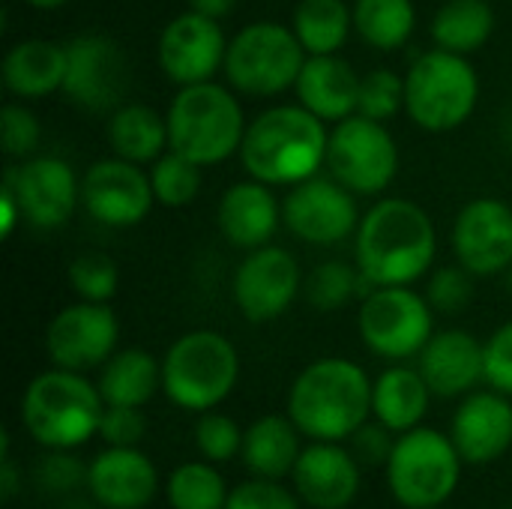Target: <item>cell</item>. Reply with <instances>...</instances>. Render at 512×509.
<instances>
[{"mask_svg":"<svg viewBox=\"0 0 512 509\" xmlns=\"http://www.w3.org/2000/svg\"><path fill=\"white\" fill-rule=\"evenodd\" d=\"M435 252V225L414 201L384 198L357 225V267L375 288L417 282L429 273Z\"/></svg>","mask_w":512,"mask_h":509,"instance_id":"cell-1","label":"cell"},{"mask_svg":"<svg viewBox=\"0 0 512 509\" xmlns=\"http://www.w3.org/2000/svg\"><path fill=\"white\" fill-rule=\"evenodd\" d=\"M288 417L309 441H351L372 417V381L345 357H321L294 378Z\"/></svg>","mask_w":512,"mask_h":509,"instance_id":"cell-2","label":"cell"},{"mask_svg":"<svg viewBox=\"0 0 512 509\" xmlns=\"http://www.w3.org/2000/svg\"><path fill=\"white\" fill-rule=\"evenodd\" d=\"M330 132L303 105H273L261 111L243 135L240 159L249 177L267 186H297L327 162Z\"/></svg>","mask_w":512,"mask_h":509,"instance_id":"cell-3","label":"cell"},{"mask_svg":"<svg viewBox=\"0 0 512 509\" xmlns=\"http://www.w3.org/2000/svg\"><path fill=\"white\" fill-rule=\"evenodd\" d=\"M105 399L84 372L48 369L36 375L21 399V423L45 450H75L99 435Z\"/></svg>","mask_w":512,"mask_h":509,"instance_id":"cell-4","label":"cell"},{"mask_svg":"<svg viewBox=\"0 0 512 509\" xmlns=\"http://www.w3.org/2000/svg\"><path fill=\"white\" fill-rule=\"evenodd\" d=\"M240 99L216 84L198 81L180 87L168 108V144L195 165H219L234 156L246 135Z\"/></svg>","mask_w":512,"mask_h":509,"instance_id":"cell-5","label":"cell"},{"mask_svg":"<svg viewBox=\"0 0 512 509\" xmlns=\"http://www.w3.org/2000/svg\"><path fill=\"white\" fill-rule=\"evenodd\" d=\"M240 378L234 342L216 330L183 333L162 357V393L183 411H216Z\"/></svg>","mask_w":512,"mask_h":509,"instance_id":"cell-6","label":"cell"},{"mask_svg":"<svg viewBox=\"0 0 512 509\" xmlns=\"http://www.w3.org/2000/svg\"><path fill=\"white\" fill-rule=\"evenodd\" d=\"M480 78L468 54L435 48L420 54L405 75V108L426 132H453L477 108Z\"/></svg>","mask_w":512,"mask_h":509,"instance_id":"cell-7","label":"cell"},{"mask_svg":"<svg viewBox=\"0 0 512 509\" xmlns=\"http://www.w3.org/2000/svg\"><path fill=\"white\" fill-rule=\"evenodd\" d=\"M462 465L456 444L450 435L417 426L396 438L387 468V486L396 504L405 509H435L444 507L459 483Z\"/></svg>","mask_w":512,"mask_h":509,"instance_id":"cell-8","label":"cell"},{"mask_svg":"<svg viewBox=\"0 0 512 509\" xmlns=\"http://www.w3.org/2000/svg\"><path fill=\"white\" fill-rule=\"evenodd\" d=\"M306 57L294 27L255 21L228 42L222 69L228 84L243 96H279L297 84Z\"/></svg>","mask_w":512,"mask_h":509,"instance_id":"cell-9","label":"cell"},{"mask_svg":"<svg viewBox=\"0 0 512 509\" xmlns=\"http://www.w3.org/2000/svg\"><path fill=\"white\" fill-rule=\"evenodd\" d=\"M432 303L408 285L372 288L360 306V336L384 360L417 357L435 336Z\"/></svg>","mask_w":512,"mask_h":509,"instance_id":"cell-10","label":"cell"},{"mask_svg":"<svg viewBox=\"0 0 512 509\" xmlns=\"http://www.w3.org/2000/svg\"><path fill=\"white\" fill-rule=\"evenodd\" d=\"M327 168L354 195H378L396 180L399 171L396 138L381 120L351 114L330 132Z\"/></svg>","mask_w":512,"mask_h":509,"instance_id":"cell-11","label":"cell"},{"mask_svg":"<svg viewBox=\"0 0 512 509\" xmlns=\"http://www.w3.org/2000/svg\"><path fill=\"white\" fill-rule=\"evenodd\" d=\"M132 84L126 51L105 33H81L66 42L63 93L87 111L120 108Z\"/></svg>","mask_w":512,"mask_h":509,"instance_id":"cell-12","label":"cell"},{"mask_svg":"<svg viewBox=\"0 0 512 509\" xmlns=\"http://www.w3.org/2000/svg\"><path fill=\"white\" fill-rule=\"evenodd\" d=\"M120 324L108 303H72L60 309L45 330V351L57 369L90 372L102 369L117 351Z\"/></svg>","mask_w":512,"mask_h":509,"instance_id":"cell-13","label":"cell"},{"mask_svg":"<svg viewBox=\"0 0 512 509\" xmlns=\"http://www.w3.org/2000/svg\"><path fill=\"white\" fill-rule=\"evenodd\" d=\"M282 222L303 243L336 246L345 237L357 234L360 210L354 192L342 186L336 177H309L291 186L282 204Z\"/></svg>","mask_w":512,"mask_h":509,"instance_id":"cell-14","label":"cell"},{"mask_svg":"<svg viewBox=\"0 0 512 509\" xmlns=\"http://www.w3.org/2000/svg\"><path fill=\"white\" fill-rule=\"evenodd\" d=\"M303 291L297 258L282 246L252 249L234 273L231 294L237 309L252 324L276 321Z\"/></svg>","mask_w":512,"mask_h":509,"instance_id":"cell-15","label":"cell"},{"mask_svg":"<svg viewBox=\"0 0 512 509\" xmlns=\"http://www.w3.org/2000/svg\"><path fill=\"white\" fill-rule=\"evenodd\" d=\"M81 204L96 222L108 228H132L144 222L156 204L150 171H141V165L120 156L99 159L84 171Z\"/></svg>","mask_w":512,"mask_h":509,"instance_id":"cell-16","label":"cell"},{"mask_svg":"<svg viewBox=\"0 0 512 509\" xmlns=\"http://www.w3.org/2000/svg\"><path fill=\"white\" fill-rule=\"evenodd\" d=\"M225 54H228V39L219 21L195 9L171 18L156 42L159 69L165 72V78H171L180 87L213 81L216 69L225 66Z\"/></svg>","mask_w":512,"mask_h":509,"instance_id":"cell-17","label":"cell"},{"mask_svg":"<svg viewBox=\"0 0 512 509\" xmlns=\"http://www.w3.org/2000/svg\"><path fill=\"white\" fill-rule=\"evenodd\" d=\"M3 186L15 192L24 219L45 231L66 225L81 201V183L75 171L57 156H33L18 168H9Z\"/></svg>","mask_w":512,"mask_h":509,"instance_id":"cell-18","label":"cell"},{"mask_svg":"<svg viewBox=\"0 0 512 509\" xmlns=\"http://www.w3.org/2000/svg\"><path fill=\"white\" fill-rule=\"evenodd\" d=\"M453 252L474 276H498L512 264V207L498 198H474L453 225Z\"/></svg>","mask_w":512,"mask_h":509,"instance_id":"cell-19","label":"cell"},{"mask_svg":"<svg viewBox=\"0 0 512 509\" xmlns=\"http://www.w3.org/2000/svg\"><path fill=\"white\" fill-rule=\"evenodd\" d=\"M294 492L312 509H345L360 495V459L339 441H312L303 447L294 474Z\"/></svg>","mask_w":512,"mask_h":509,"instance_id":"cell-20","label":"cell"},{"mask_svg":"<svg viewBox=\"0 0 512 509\" xmlns=\"http://www.w3.org/2000/svg\"><path fill=\"white\" fill-rule=\"evenodd\" d=\"M465 465H492L512 447V402L498 390L468 393L447 432Z\"/></svg>","mask_w":512,"mask_h":509,"instance_id":"cell-21","label":"cell"},{"mask_svg":"<svg viewBox=\"0 0 512 509\" xmlns=\"http://www.w3.org/2000/svg\"><path fill=\"white\" fill-rule=\"evenodd\" d=\"M87 489L102 509H144L159 495V471L138 447H105L87 465Z\"/></svg>","mask_w":512,"mask_h":509,"instance_id":"cell-22","label":"cell"},{"mask_svg":"<svg viewBox=\"0 0 512 509\" xmlns=\"http://www.w3.org/2000/svg\"><path fill=\"white\" fill-rule=\"evenodd\" d=\"M417 369L438 399L468 396L486 381V348L468 330H441L417 354Z\"/></svg>","mask_w":512,"mask_h":509,"instance_id":"cell-23","label":"cell"},{"mask_svg":"<svg viewBox=\"0 0 512 509\" xmlns=\"http://www.w3.org/2000/svg\"><path fill=\"white\" fill-rule=\"evenodd\" d=\"M216 222L231 246L252 252L270 243V237L282 222V207L270 192V186L252 177L225 189V195L219 198Z\"/></svg>","mask_w":512,"mask_h":509,"instance_id":"cell-24","label":"cell"},{"mask_svg":"<svg viewBox=\"0 0 512 509\" xmlns=\"http://www.w3.org/2000/svg\"><path fill=\"white\" fill-rule=\"evenodd\" d=\"M294 87L300 105L324 123H339L357 114L360 75L339 54H309Z\"/></svg>","mask_w":512,"mask_h":509,"instance_id":"cell-25","label":"cell"},{"mask_svg":"<svg viewBox=\"0 0 512 509\" xmlns=\"http://www.w3.org/2000/svg\"><path fill=\"white\" fill-rule=\"evenodd\" d=\"M432 396L420 369L390 366L372 381V417L390 432L405 435L426 420Z\"/></svg>","mask_w":512,"mask_h":509,"instance_id":"cell-26","label":"cell"},{"mask_svg":"<svg viewBox=\"0 0 512 509\" xmlns=\"http://www.w3.org/2000/svg\"><path fill=\"white\" fill-rule=\"evenodd\" d=\"M66 45L48 39H24L3 57V84L18 99H42L63 90Z\"/></svg>","mask_w":512,"mask_h":509,"instance_id":"cell-27","label":"cell"},{"mask_svg":"<svg viewBox=\"0 0 512 509\" xmlns=\"http://www.w3.org/2000/svg\"><path fill=\"white\" fill-rule=\"evenodd\" d=\"M300 429L291 423V417L267 414L258 417L243 432V450L240 459L252 477L261 480H285L294 474V465L300 459Z\"/></svg>","mask_w":512,"mask_h":509,"instance_id":"cell-28","label":"cell"},{"mask_svg":"<svg viewBox=\"0 0 512 509\" xmlns=\"http://www.w3.org/2000/svg\"><path fill=\"white\" fill-rule=\"evenodd\" d=\"M96 387L105 405L144 408L162 390V363L141 348L114 351L102 366Z\"/></svg>","mask_w":512,"mask_h":509,"instance_id":"cell-29","label":"cell"},{"mask_svg":"<svg viewBox=\"0 0 512 509\" xmlns=\"http://www.w3.org/2000/svg\"><path fill=\"white\" fill-rule=\"evenodd\" d=\"M108 144L114 156L129 159L135 165L156 162L171 144H168V117H162L156 108L141 102H126L114 108L108 123Z\"/></svg>","mask_w":512,"mask_h":509,"instance_id":"cell-30","label":"cell"},{"mask_svg":"<svg viewBox=\"0 0 512 509\" xmlns=\"http://www.w3.org/2000/svg\"><path fill=\"white\" fill-rule=\"evenodd\" d=\"M495 30V9L489 0H447L432 21V36L438 48L471 54L489 42Z\"/></svg>","mask_w":512,"mask_h":509,"instance_id":"cell-31","label":"cell"},{"mask_svg":"<svg viewBox=\"0 0 512 509\" xmlns=\"http://www.w3.org/2000/svg\"><path fill=\"white\" fill-rule=\"evenodd\" d=\"M354 27V9L345 0H300L294 9V33L306 54H336Z\"/></svg>","mask_w":512,"mask_h":509,"instance_id":"cell-32","label":"cell"},{"mask_svg":"<svg viewBox=\"0 0 512 509\" xmlns=\"http://www.w3.org/2000/svg\"><path fill=\"white\" fill-rule=\"evenodd\" d=\"M417 27V12L411 0H357L354 30L378 51L402 48Z\"/></svg>","mask_w":512,"mask_h":509,"instance_id":"cell-33","label":"cell"},{"mask_svg":"<svg viewBox=\"0 0 512 509\" xmlns=\"http://www.w3.org/2000/svg\"><path fill=\"white\" fill-rule=\"evenodd\" d=\"M168 504L171 509H225L231 489L213 462H183L168 477Z\"/></svg>","mask_w":512,"mask_h":509,"instance_id":"cell-34","label":"cell"},{"mask_svg":"<svg viewBox=\"0 0 512 509\" xmlns=\"http://www.w3.org/2000/svg\"><path fill=\"white\" fill-rule=\"evenodd\" d=\"M150 183H153L156 204H162V207H186L201 192V165H195L192 159H186L183 153L168 147L153 162Z\"/></svg>","mask_w":512,"mask_h":509,"instance_id":"cell-35","label":"cell"},{"mask_svg":"<svg viewBox=\"0 0 512 509\" xmlns=\"http://www.w3.org/2000/svg\"><path fill=\"white\" fill-rule=\"evenodd\" d=\"M369 282L363 273L357 276V270L345 261H324L321 267L312 270V276L306 279L303 291H306V300L321 309V312H333V309H342L348 300H354L357 294L366 297V291H360V285ZM372 285V282H369ZM375 288V285H372Z\"/></svg>","mask_w":512,"mask_h":509,"instance_id":"cell-36","label":"cell"},{"mask_svg":"<svg viewBox=\"0 0 512 509\" xmlns=\"http://www.w3.org/2000/svg\"><path fill=\"white\" fill-rule=\"evenodd\" d=\"M69 285L81 300L108 303L117 294L120 270L111 255L105 252H84L69 264Z\"/></svg>","mask_w":512,"mask_h":509,"instance_id":"cell-37","label":"cell"},{"mask_svg":"<svg viewBox=\"0 0 512 509\" xmlns=\"http://www.w3.org/2000/svg\"><path fill=\"white\" fill-rule=\"evenodd\" d=\"M405 108V78L393 69H372L360 78L357 114L372 120H390Z\"/></svg>","mask_w":512,"mask_h":509,"instance_id":"cell-38","label":"cell"},{"mask_svg":"<svg viewBox=\"0 0 512 509\" xmlns=\"http://www.w3.org/2000/svg\"><path fill=\"white\" fill-rule=\"evenodd\" d=\"M195 447H198L201 459H207L213 465H222V462H231V459L240 456L243 432L228 414L207 411L195 423Z\"/></svg>","mask_w":512,"mask_h":509,"instance_id":"cell-39","label":"cell"},{"mask_svg":"<svg viewBox=\"0 0 512 509\" xmlns=\"http://www.w3.org/2000/svg\"><path fill=\"white\" fill-rule=\"evenodd\" d=\"M33 477H36L39 492L69 495V492L87 486V465L78 456H72V450H48L36 462Z\"/></svg>","mask_w":512,"mask_h":509,"instance_id":"cell-40","label":"cell"},{"mask_svg":"<svg viewBox=\"0 0 512 509\" xmlns=\"http://www.w3.org/2000/svg\"><path fill=\"white\" fill-rule=\"evenodd\" d=\"M471 270L468 267H441L432 273V282H429V291H426V300L432 303L435 312H444V315H456L462 312L471 297H474V282H471Z\"/></svg>","mask_w":512,"mask_h":509,"instance_id":"cell-41","label":"cell"},{"mask_svg":"<svg viewBox=\"0 0 512 509\" xmlns=\"http://www.w3.org/2000/svg\"><path fill=\"white\" fill-rule=\"evenodd\" d=\"M0 138H3L6 156H12V159L30 156L39 147V138H42L36 114L30 108L18 105V102L3 105V111H0Z\"/></svg>","mask_w":512,"mask_h":509,"instance_id":"cell-42","label":"cell"},{"mask_svg":"<svg viewBox=\"0 0 512 509\" xmlns=\"http://www.w3.org/2000/svg\"><path fill=\"white\" fill-rule=\"evenodd\" d=\"M300 495L288 492L282 480H261L252 477L231 489L225 509H303Z\"/></svg>","mask_w":512,"mask_h":509,"instance_id":"cell-43","label":"cell"},{"mask_svg":"<svg viewBox=\"0 0 512 509\" xmlns=\"http://www.w3.org/2000/svg\"><path fill=\"white\" fill-rule=\"evenodd\" d=\"M147 435V420L141 408H123V405H105L99 438L108 447H138Z\"/></svg>","mask_w":512,"mask_h":509,"instance_id":"cell-44","label":"cell"},{"mask_svg":"<svg viewBox=\"0 0 512 509\" xmlns=\"http://www.w3.org/2000/svg\"><path fill=\"white\" fill-rule=\"evenodd\" d=\"M486 384L504 396H512V321L498 327L486 342Z\"/></svg>","mask_w":512,"mask_h":509,"instance_id":"cell-45","label":"cell"},{"mask_svg":"<svg viewBox=\"0 0 512 509\" xmlns=\"http://www.w3.org/2000/svg\"><path fill=\"white\" fill-rule=\"evenodd\" d=\"M396 432H390L387 426H381L378 420L375 423H363L357 432H354V438H351V450H354V456L360 459V465H372V468H378V465H387L390 462V453H393V447H396V438H393Z\"/></svg>","mask_w":512,"mask_h":509,"instance_id":"cell-46","label":"cell"},{"mask_svg":"<svg viewBox=\"0 0 512 509\" xmlns=\"http://www.w3.org/2000/svg\"><path fill=\"white\" fill-rule=\"evenodd\" d=\"M18 219H24L21 204H18L15 192L9 186H3V192H0V231H3V237L12 234V228H15Z\"/></svg>","mask_w":512,"mask_h":509,"instance_id":"cell-47","label":"cell"},{"mask_svg":"<svg viewBox=\"0 0 512 509\" xmlns=\"http://www.w3.org/2000/svg\"><path fill=\"white\" fill-rule=\"evenodd\" d=\"M18 495V468L9 456H0V501L9 504Z\"/></svg>","mask_w":512,"mask_h":509,"instance_id":"cell-48","label":"cell"},{"mask_svg":"<svg viewBox=\"0 0 512 509\" xmlns=\"http://www.w3.org/2000/svg\"><path fill=\"white\" fill-rule=\"evenodd\" d=\"M237 0H189V9L201 12V15H210V18H225L228 12H234Z\"/></svg>","mask_w":512,"mask_h":509,"instance_id":"cell-49","label":"cell"},{"mask_svg":"<svg viewBox=\"0 0 512 509\" xmlns=\"http://www.w3.org/2000/svg\"><path fill=\"white\" fill-rule=\"evenodd\" d=\"M27 6H33V9H60L66 0H24Z\"/></svg>","mask_w":512,"mask_h":509,"instance_id":"cell-50","label":"cell"},{"mask_svg":"<svg viewBox=\"0 0 512 509\" xmlns=\"http://www.w3.org/2000/svg\"><path fill=\"white\" fill-rule=\"evenodd\" d=\"M504 129H507V141H510V147H512V108H510V114H507V126H504Z\"/></svg>","mask_w":512,"mask_h":509,"instance_id":"cell-51","label":"cell"},{"mask_svg":"<svg viewBox=\"0 0 512 509\" xmlns=\"http://www.w3.org/2000/svg\"><path fill=\"white\" fill-rule=\"evenodd\" d=\"M507 282H510V288H512V264H510V270H507Z\"/></svg>","mask_w":512,"mask_h":509,"instance_id":"cell-52","label":"cell"},{"mask_svg":"<svg viewBox=\"0 0 512 509\" xmlns=\"http://www.w3.org/2000/svg\"><path fill=\"white\" fill-rule=\"evenodd\" d=\"M66 509H90V507H84V504H72V507H66Z\"/></svg>","mask_w":512,"mask_h":509,"instance_id":"cell-53","label":"cell"},{"mask_svg":"<svg viewBox=\"0 0 512 509\" xmlns=\"http://www.w3.org/2000/svg\"><path fill=\"white\" fill-rule=\"evenodd\" d=\"M435 509H444V507H435Z\"/></svg>","mask_w":512,"mask_h":509,"instance_id":"cell-54","label":"cell"}]
</instances>
